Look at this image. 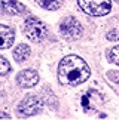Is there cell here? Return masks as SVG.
<instances>
[{"mask_svg":"<svg viewBox=\"0 0 119 120\" xmlns=\"http://www.w3.org/2000/svg\"><path fill=\"white\" fill-rule=\"evenodd\" d=\"M80 9L91 16H103L107 15L112 9L110 0H77Z\"/></svg>","mask_w":119,"mask_h":120,"instance_id":"3957f363","label":"cell"},{"mask_svg":"<svg viewBox=\"0 0 119 120\" xmlns=\"http://www.w3.org/2000/svg\"><path fill=\"white\" fill-rule=\"evenodd\" d=\"M107 77L109 80H112L113 83H116V85H119V71H107Z\"/></svg>","mask_w":119,"mask_h":120,"instance_id":"5bb4252c","label":"cell"},{"mask_svg":"<svg viewBox=\"0 0 119 120\" xmlns=\"http://www.w3.org/2000/svg\"><path fill=\"white\" fill-rule=\"evenodd\" d=\"M109 59H110V62L119 65V45L115 46V48H113L110 52H109Z\"/></svg>","mask_w":119,"mask_h":120,"instance_id":"7c38bea8","label":"cell"},{"mask_svg":"<svg viewBox=\"0 0 119 120\" xmlns=\"http://www.w3.org/2000/svg\"><path fill=\"white\" fill-rule=\"evenodd\" d=\"M15 39V33L11 27L0 24V49H8L11 48Z\"/></svg>","mask_w":119,"mask_h":120,"instance_id":"9c48e42d","label":"cell"},{"mask_svg":"<svg viewBox=\"0 0 119 120\" xmlns=\"http://www.w3.org/2000/svg\"><path fill=\"white\" fill-rule=\"evenodd\" d=\"M28 56H30V48L27 45H18L15 48V50H13V58H15L18 62L25 61Z\"/></svg>","mask_w":119,"mask_h":120,"instance_id":"30bf717a","label":"cell"},{"mask_svg":"<svg viewBox=\"0 0 119 120\" xmlns=\"http://www.w3.org/2000/svg\"><path fill=\"white\" fill-rule=\"evenodd\" d=\"M116 2H118V3H119V0H116Z\"/></svg>","mask_w":119,"mask_h":120,"instance_id":"e0dca14e","label":"cell"},{"mask_svg":"<svg viewBox=\"0 0 119 120\" xmlns=\"http://www.w3.org/2000/svg\"><path fill=\"white\" fill-rule=\"evenodd\" d=\"M40 108H42V102L37 96H27L18 105V113L21 114V117H31L37 114Z\"/></svg>","mask_w":119,"mask_h":120,"instance_id":"5b68a950","label":"cell"},{"mask_svg":"<svg viewBox=\"0 0 119 120\" xmlns=\"http://www.w3.org/2000/svg\"><path fill=\"white\" fill-rule=\"evenodd\" d=\"M37 82H39V74L34 70H22L20 74L16 76L18 86L24 87V89H28V87L36 86Z\"/></svg>","mask_w":119,"mask_h":120,"instance_id":"52a82bcc","label":"cell"},{"mask_svg":"<svg viewBox=\"0 0 119 120\" xmlns=\"http://www.w3.org/2000/svg\"><path fill=\"white\" fill-rule=\"evenodd\" d=\"M60 31H61V34L67 40H76V39H79L82 36L83 28H82L80 22L77 19L68 16V18H64L61 21V24H60Z\"/></svg>","mask_w":119,"mask_h":120,"instance_id":"277c9868","label":"cell"},{"mask_svg":"<svg viewBox=\"0 0 119 120\" xmlns=\"http://www.w3.org/2000/svg\"><path fill=\"white\" fill-rule=\"evenodd\" d=\"M24 33L31 41H36V43H40L45 39L48 37V27L43 21H40L39 18L30 16L24 21Z\"/></svg>","mask_w":119,"mask_h":120,"instance_id":"7a4b0ae2","label":"cell"},{"mask_svg":"<svg viewBox=\"0 0 119 120\" xmlns=\"http://www.w3.org/2000/svg\"><path fill=\"white\" fill-rule=\"evenodd\" d=\"M0 119H11V116H8L6 113H0Z\"/></svg>","mask_w":119,"mask_h":120,"instance_id":"2e32d148","label":"cell"},{"mask_svg":"<svg viewBox=\"0 0 119 120\" xmlns=\"http://www.w3.org/2000/svg\"><path fill=\"white\" fill-rule=\"evenodd\" d=\"M0 11L8 15H22L27 12V8L18 0H0Z\"/></svg>","mask_w":119,"mask_h":120,"instance_id":"ba28073f","label":"cell"},{"mask_svg":"<svg viewBox=\"0 0 119 120\" xmlns=\"http://www.w3.org/2000/svg\"><path fill=\"white\" fill-rule=\"evenodd\" d=\"M37 4L48 11H57L63 4V0H37Z\"/></svg>","mask_w":119,"mask_h":120,"instance_id":"8fae6325","label":"cell"},{"mask_svg":"<svg viewBox=\"0 0 119 120\" xmlns=\"http://www.w3.org/2000/svg\"><path fill=\"white\" fill-rule=\"evenodd\" d=\"M101 104H103L101 95H100L97 90H94V89L86 90V94L82 96V107H83V110L86 113L97 110Z\"/></svg>","mask_w":119,"mask_h":120,"instance_id":"8992f818","label":"cell"},{"mask_svg":"<svg viewBox=\"0 0 119 120\" xmlns=\"http://www.w3.org/2000/svg\"><path fill=\"white\" fill-rule=\"evenodd\" d=\"M11 71V64H9L3 56H0V76H4Z\"/></svg>","mask_w":119,"mask_h":120,"instance_id":"4fadbf2b","label":"cell"},{"mask_svg":"<svg viewBox=\"0 0 119 120\" xmlns=\"http://www.w3.org/2000/svg\"><path fill=\"white\" fill-rule=\"evenodd\" d=\"M89 67L77 55H68L61 59L58 65V80L66 86H77L88 80Z\"/></svg>","mask_w":119,"mask_h":120,"instance_id":"6da1fadb","label":"cell"},{"mask_svg":"<svg viewBox=\"0 0 119 120\" xmlns=\"http://www.w3.org/2000/svg\"><path fill=\"white\" fill-rule=\"evenodd\" d=\"M107 39L109 40H118L119 39V28H115V30L109 31V33H107Z\"/></svg>","mask_w":119,"mask_h":120,"instance_id":"9a60e30c","label":"cell"}]
</instances>
